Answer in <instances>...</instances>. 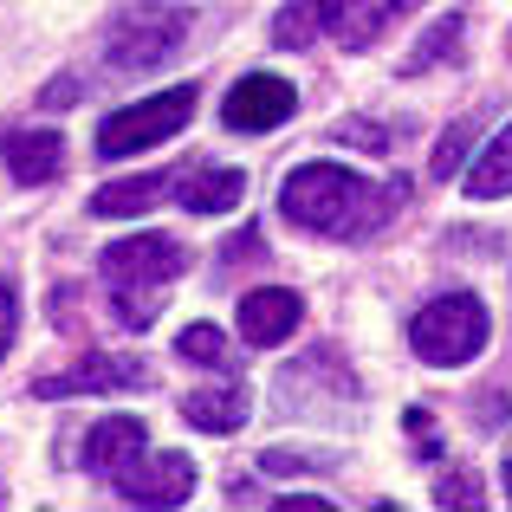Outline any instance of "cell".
I'll return each mask as SVG.
<instances>
[{"label": "cell", "instance_id": "2e32d148", "mask_svg": "<svg viewBox=\"0 0 512 512\" xmlns=\"http://www.w3.org/2000/svg\"><path fill=\"white\" fill-rule=\"evenodd\" d=\"M467 195H474V201H500V195H512V124L493 130V143L480 150V163L467 169Z\"/></svg>", "mask_w": 512, "mask_h": 512}, {"label": "cell", "instance_id": "5b68a950", "mask_svg": "<svg viewBox=\"0 0 512 512\" xmlns=\"http://www.w3.org/2000/svg\"><path fill=\"white\" fill-rule=\"evenodd\" d=\"M182 39H188V13L163 7V0H143V7L117 13L111 39H104V59L117 72H156V65H169L182 52Z\"/></svg>", "mask_w": 512, "mask_h": 512}, {"label": "cell", "instance_id": "8fae6325", "mask_svg": "<svg viewBox=\"0 0 512 512\" xmlns=\"http://www.w3.org/2000/svg\"><path fill=\"white\" fill-rule=\"evenodd\" d=\"M143 448H150V428H143L137 415H111V422H98V428L85 435V467L111 480V474H124V467L137 461Z\"/></svg>", "mask_w": 512, "mask_h": 512}, {"label": "cell", "instance_id": "9a60e30c", "mask_svg": "<svg viewBox=\"0 0 512 512\" xmlns=\"http://www.w3.org/2000/svg\"><path fill=\"white\" fill-rule=\"evenodd\" d=\"M175 182H182V169L111 182V188H98V195H91V214H143V208H156V201H169V195H175Z\"/></svg>", "mask_w": 512, "mask_h": 512}, {"label": "cell", "instance_id": "6da1fadb", "mask_svg": "<svg viewBox=\"0 0 512 512\" xmlns=\"http://www.w3.org/2000/svg\"><path fill=\"white\" fill-rule=\"evenodd\" d=\"M402 201H409V188H402L396 175H389V182H370V175L338 169V163H305L279 188V214H286L292 227L338 234V240H370Z\"/></svg>", "mask_w": 512, "mask_h": 512}, {"label": "cell", "instance_id": "7c38bea8", "mask_svg": "<svg viewBox=\"0 0 512 512\" xmlns=\"http://www.w3.org/2000/svg\"><path fill=\"white\" fill-rule=\"evenodd\" d=\"M0 156H7L13 182H52L65 169V137L59 130H7Z\"/></svg>", "mask_w": 512, "mask_h": 512}, {"label": "cell", "instance_id": "44dd1931", "mask_svg": "<svg viewBox=\"0 0 512 512\" xmlns=\"http://www.w3.org/2000/svg\"><path fill=\"white\" fill-rule=\"evenodd\" d=\"M338 143H357V150H389L396 143V130H383V124H363V117H350V124L331 130Z\"/></svg>", "mask_w": 512, "mask_h": 512}, {"label": "cell", "instance_id": "e0dca14e", "mask_svg": "<svg viewBox=\"0 0 512 512\" xmlns=\"http://www.w3.org/2000/svg\"><path fill=\"white\" fill-rule=\"evenodd\" d=\"M175 350H182L188 363H208V370H227V363H234V344H227L214 325H188L182 338H175Z\"/></svg>", "mask_w": 512, "mask_h": 512}, {"label": "cell", "instance_id": "9c48e42d", "mask_svg": "<svg viewBox=\"0 0 512 512\" xmlns=\"http://www.w3.org/2000/svg\"><path fill=\"white\" fill-rule=\"evenodd\" d=\"M415 0H318V26H325L338 46L350 52H363V46H376V39L389 33V20H402Z\"/></svg>", "mask_w": 512, "mask_h": 512}, {"label": "cell", "instance_id": "3957f363", "mask_svg": "<svg viewBox=\"0 0 512 512\" xmlns=\"http://www.w3.org/2000/svg\"><path fill=\"white\" fill-rule=\"evenodd\" d=\"M409 350L435 370H461L487 350V305L474 292H441L409 318Z\"/></svg>", "mask_w": 512, "mask_h": 512}, {"label": "cell", "instance_id": "7a4b0ae2", "mask_svg": "<svg viewBox=\"0 0 512 512\" xmlns=\"http://www.w3.org/2000/svg\"><path fill=\"white\" fill-rule=\"evenodd\" d=\"M188 266V247L169 234H130V240H111L98 253V273L111 279V305L130 331H150L156 312H163L169 286L182 279Z\"/></svg>", "mask_w": 512, "mask_h": 512}, {"label": "cell", "instance_id": "7402d4cb", "mask_svg": "<svg viewBox=\"0 0 512 512\" xmlns=\"http://www.w3.org/2000/svg\"><path fill=\"white\" fill-rule=\"evenodd\" d=\"M435 506H480V480L474 474H448L435 487Z\"/></svg>", "mask_w": 512, "mask_h": 512}, {"label": "cell", "instance_id": "cb8c5ba5", "mask_svg": "<svg viewBox=\"0 0 512 512\" xmlns=\"http://www.w3.org/2000/svg\"><path fill=\"white\" fill-rule=\"evenodd\" d=\"M7 344H13V292L0 286V357H7Z\"/></svg>", "mask_w": 512, "mask_h": 512}, {"label": "cell", "instance_id": "ffe728a7", "mask_svg": "<svg viewBox=\"0 0 512 512\" xmlns=\"http://www.w3.org/2000/svg\"><path fill=\"white\" fill-rule=\"evenodd\" d=\"M454 39H461V13H448V20H441V26H435V33H428V39H422V46H415V52H409V72H422V65H435V59H441V52H454Z\"/></svg>", "mask_w": 512, "mask_h": 512}, {"label": "cell", "instance_id": "277c9868", "mask_svg": "<svg viewBox=\"0 0 512 512\" xmlns=\"http://www.w3.org/2000/svg\"><path fill=\"white\" fill-rule=\"evenodd\" d=\"M188 117H195V85H169L156 91V98L130 104V111H111L98 124V156L104 163H124V156L137 150H156V143H169L175 130H188Z\"/></svg>", "mask_w": 512, "mask_h": 512}, {"label": "cell", "instance_id": "52a82bcc", "mask_svg": "<svg viewBox=\"0 0 512 512\" xmlns=\"http://www.w3.org/2000/svg\"><path fill=\"white\" fill-rule=\"evenodd\" d=\"M111 487H117V500H130V506H182L188 493H195V461H188V454H150L143 448L124 474H111Z\"/></svg>", "mask_w": 512, "mask_h": 512}, {"label": "cell", "instance_id": "ac0fdd59", "mask_svg": "<svg viewBox=\"0 0 512 512\" xmlns=\"http://www.w3.org/2000/svg\"><path fill=\"white\" fill-rule=\"evenodd\" d=\"M318 33H325V26H318V0H292V7L273 20V39H279V46H312Z\"/></svg>", "mask_w": 512, "mask_h": 512}, {"label": "cell", "instance_id": "8992f818", "mask_svg": "<svg viewBox=\"0 0 512 512\" xmlns=\"http://www.w3.org/2000/svg\"><path fill=\"white\" fill-rule=\"evenodd\" d=\"M150 383V363L143 357H111V350H91V357H78L72 370L59 376H39L33 396H117V389H143Z\"/></svg>", "mask_w": 512, "mask_h": 512}, {"label": "cell", "instance_id": "4fadbf2b", "mask_svg": "<svg viewBox=\"0 0 512 512\" xmlns=\"http://www.w3.org/2000/svg\"><path fill=\"white\" fill-rule=\"evenodd\" d=\"M175 201H182L188 214H227V208L247 201V175L240 169H182Z\"/></svg>", "mask_w": 512, "mask_h": 512}, {"label": "cell", "instance_id": "5bb4252c", "mask_svg": "<svg viewBox=\"0 0 512 512\" xmlns=\"http://www.w3.org/2000/svg\"><path fill=\"white\" fill-rule=\"evenodd\" d=\"M182 422H195L201 435H234L247 422V389L240 383H208L182 396Z\"/></svg>", "mask_w": 512, "mask_h": 512}, {"label": "cell", "instance_id": "603a6c76", "mask_svg": "<svg viewBox=\"0 0 512 512\" xmlns=\"http://www.w3.org/2000/svg\"><path fill=\"white\" fill-rule=\"evenodd\" d=\"M331 500H318V493H286V500H279V512H325Z\"/></svg>", "mask_w": 512, "mask_h": 512}, {"label": "cell", "instance_id": "ba28073f", "mask_svg": "<svg viewBox=\"0 0 512 512\" xmlns=\"http://www.w3.org/2000/svg\"><path fill=\"white\" fill-rule=\"evenodd\" d=\"M292 111H299V91H292L286 78H273V72H247L221 104L227 130H240V137H266V130H279Z\"/></svg>", "mask_w": 512, "mask_h": 512}, {"label": "cell", "instance_id": "d6986e66", "mask_svg": "<svg viewBox=\"0 0 512 512\" xmlns=\"http://www.w3.org/2000/svg\"><path fill=\"white\" fill-rule=\"evenodd\" d=\"M467 143H474V117H467V124H454V130H448V137H441V143H435V163H428V169H435V182H448V175H454V169H461V156H467Z\"/></svg>", "mask_w": 512, "mask_h": 512}, {"label": "cell", "instance_id": "30bf717a", "mask_svg": "<svg viewBox=\"0 0 512 512\" xmlns=\"http://www.w3.org/2000/svg\"><path fill=\"white\" fill-rule=\"evenodd\" d=\"M299 318H305V299L292 286H253L247 299H240V338L273 350L299 331Z\"/></svg>", "mask_w": 512, "mask_h": 512}, {"label": "cell", "instance_id": "d4e9b609", "mask_svg": "<svg viewBox=\"0 0 512 512\" xmlns=\"http://www.w3.org/2000/svg\"><path fill=\"white\" fill-rule=\"evenodd\" d=\"M500 480H506V500H512V441H506V467H500Z\"/></svg>", "mask_w": 512, "mask_h": 512}]
</instances>
